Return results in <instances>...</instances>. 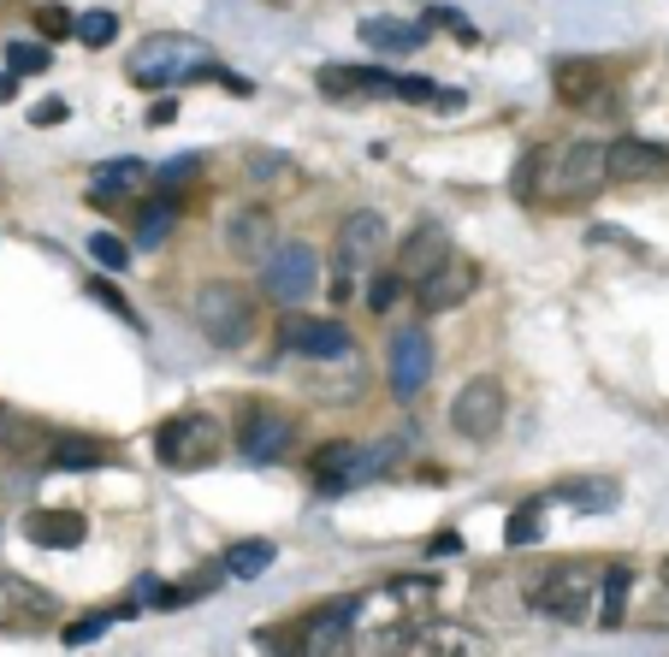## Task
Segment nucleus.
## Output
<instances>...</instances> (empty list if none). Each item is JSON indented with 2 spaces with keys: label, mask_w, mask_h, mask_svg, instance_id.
Returning a JSON list of instances; mask_svg holds the SVG:
<instances>
[{
  "label": "nucleus",
  "mask_w": 669,
  "mask_h": 657,
  "mask_svg": "<svg viewBox=\"0 0 669 657\" xmlns=\"http://www.w3.org/2000/svg\"><path fill=\"white\" fill-rule=\"evenodd\" d=\"M125 78L142 83V90H166V83H184V78H220V71L208 60V42L184 31H160L125 60Z\"/></svg>",
  "instance_id": "nucleus-1"
},
{
  "label": "nucleus",
  "mask_w": 669,
  "mask_h": 657,
  "mask_svg": "<svg viewBox=\"0 0 669 657\" xmlns=\"http://www.w3.org/2000/svg\"><path fill=\"white\" fill-rule=\"evenodd\" d=\"M599 184H610L604 142H551L540 149V201H587Z\"/></svg>",
  "instance_id": "nucleus-2"
},
{
  "label": "nucleus",
  "mask_w": 669,
  "mask_h": 657,
  "mask_svg": "<svg viewBox=\"0 0 669 657\" xmlns=\"http://www.w3.org/2000/svg\"><path fill=\"white\" fill-rule=\"evenodd\" d=\"M191 320L214 349H243L255 338V290H243L231 279H208L191 302Z\"/></svg>",
  "instance_id": "nucleus-3"
},
{
  "label": "nucleus",
  "mask_w": 669,
  "mask_h": 657,
  "mask_svg": "<svg viewBox=\"0 0 669 657\" xmlns=\"http://www.w3.org/2000/svg\"><path fill=\"white\" fill-rule=\"evenodd\" d=\"M521 598H528V610H540L551 622H587L599 610V575L587 563H551L521 587Z\"/></svg>",
  "instance_id": "nucleus-4"
},
{
  "label": "nucleus",
  "mask_w": 669,
  "mask_h": 657,
  "mask_svg": "<svg viewBox=\"0 0 669 657\" xmlns=\"http://www.w3.org/2000/svg\"><path fill=\"white\" fill-rule=\"evenodd\" d=\"M154 457L166 469L191 474V469H214L226 457V427L208 415V408H191V415H172L166 427L154 433Z\"/></svg>",
  "instance_id": "nucleus-5"
},
{
  "label": "nucleus",
  "mask_w": 669,
  "mask_h": 657,
  "mask_svg": "<svg viewBox=\"0 0 669 657\" xmlns=\"http://www.w3.org/2000/svg\"><path fill=\"white\" fill-rule=\"evenodd\" d=\"M504 415H510V397H504V379L492 373H474L450 397V433H462L469 445H492L504 433Z\"/></svg>",
  "instance_id": "nucleus-6"
},
{
  "label": "nucleus",
  "mask_w": 669,
  "mask_h": 657,
  "mask_svg": "<svg viewBox=\"0 0 669 657\" xmlns=\"http://www.w3.org/2000/svg\"><path fill=\"white\" fill-rule=\"evenodd\" d=\"M261 290H267L279 309H297V302H309L320 290V255L309 250V243L285 238L273 243V255L261 261Z\"/></svg>",
  "instance_id": "nucleus-7"
},
{
  "label": "nucleus",
  "mask_w": 669,
  "mask_h": 657,
  "mask_svg": "<svg viewBox=\"0 0 669 657\" xmlns=\"http://www.w3.org/2000/svg\"><path fill=\"white\" fill-rule=\"evenodd\" d=\"M385 368H391V391H397L403 403L420 397V391H427V379H432V338H427V326H403V332H391Z\"/></svg>",
  "instance_id": "nucleus-8"
},
{
  "label": "nucleus",
  "mask_w": 669,
  "mask_h": 657,
  "mask_svg": "<svg viewBox=\"0 0 669 657\" xmlns=\"http://www.w3.org/2000/svg\"><path fill=\"white\" fill-rule=\"evenodd\" d=\"M356 610L361 598H338V604H320L302 622V657H350L356 652Z\"/></svg>",
  "instance_id": "nucleus-9"
},
{
  "label": "nucleus",
  "mask_w": 669,
  "mask_h": 657,
  "mask_svg": "<svg viewBox=\"0 0 669 657\" xmlns=\"http://www.w3.org/2000/svg\"><path fill=\"white\" fill-rule=\"evenodd\" d=\"M279 344L290 356H309V361H338L350 356V332L338 320H314V314H279Z\"/></svg>",
  "instance_id": "nucleus-10"
},
{
  "label": "nucleus",
  "mask_w": 669,
  "mask_h": 657,
  "mask_svg": "<svg viewBox=\"0 0 669 657\" xmlns=\"http://www.w3.org/2000/svg\"><path fill=\"white\" fill-rule=\"evenodd\" d=\"M273 243H279V219L261 201H243V208L226 214V255L231 261H267Z\"/></svg>",
  "instance_id": "nucleus-11"
},
{
  "label": "nucleus",
  "mask_w": 669,
  "mask_h": 657,
  "mask_svg": "<svg viewBox=\"0 0 669 657\" xmlns=\"http://www.w3.org/2000/svg\"><path fill=\"white\" fill-rule=\"evenodd\" d=\"M604 166H610V184H651L669 172V149L646 137H616L604 142Z\"/></svg>",
  "instance_id": "nucleus-12"
},
{
  "label": "nucleus",
  "mask_w": 669,
  "mask_h": 657,
  "mask_svg": "<svg viewBox=\"0 0 669 657\" xmlns=\"http://www.w3.org/2000/svg\"><path fill=\"white\" fill-rule=\"evenodd\" d=\"M385 238H391V226H385V214L380 208H356V214H344V226H338V267H373L385 250Z\"/></svg>",
  "instance_id": "nucleus-13"
},
{
  "label": "nucleus",
  "mask_w": 669,
  "mask_h": 657,
  "mask_svg": "<svg viewBox=\"0 0 669 657\" xmlns=\"http://www.w3.org/2000/svg\"><path fill=\"white\" fill-rule=\"evenodd\" d=\"M480 290V267L474 261H457L450 255L432 279H420V290H415V302H420V314H450V309H462Z\"/></svg>",
  "instance_id": "nucleus-14"
},
{
  "label": "nucleus",
  "mask_w": 669,
  "mask_h": 657,
  "mask_svg": "<svg viewBox=\"0 0 669 657\" xmlns=\"http://www.w3.org/2000/svg\"><path fill=\"white\" fill-rule=\"evenodd\" d=\"M450 261V231L439 226V219H420V226L410 231V238L397 243V273L410 285H420V279H432Z\"/></svg>",
  "instance_id": "nucleus-15"
},
{
  "label": "nucleus",
  "mask_w": 669,
  "mask_h": 657,
  "mask_svg": "<svg viewBox=\"0 0 669 657\" xmlns=\"http://www.w3.org/2000/svg\"><path fill=\"white\" fill-rule=\"evenodd\" d=\"M314 83H320L326 101H344V107H361V101H373V95H391V71H380V66H320Z\"/></svg>",
  "instance_id": "nucleus-16"
},
{
  "label": "nucleus",
  "mask_w": 669,
  "mask_h": 657,
  "mask_svg": "<svg viewBox=\"0 0 669 657\" xmlns=\"http://www.w3.org/2000/svg\"><path fill=\"white\" fill-rule=\"evenodd\" d=\"M551 83H557L563 107H599L604 90H610V66L604 60H587V54H569V60H557Z\"/></svg>",
  "instance_id": "nucleus-17"
},
{
  "label": "nucleus",
  "mask_w": 669,
  "mask_h": 657,
  "mask_svg": "<svg viewBox=\"0 0 669 657\" xmlns=\"http://www.w3.org/2000/svg\"><path fill=\"white\" fill-rule=\"evenodd\" d=\"M290 438H297V427H290L279 408H255V415L238 427V450L250 462H273V457H285V450H290Z\"/></svg>",
  "instance_id": "nucleus-18"
},
{
  "label": "nucleus",
  "mask_w": 669,
  "mask_h": 657,
  "mask_svg": "<svg viewBox=\"0 0 669 657\" xmlns=\"http://www.w3.org/2000/svg\"><path fill=\"white\" fill-rule=\"evenodd\" d=\"M24 539L42 551H78L83 539H90V521H83L78 509H31V516H24Z\"/></svg>",
  "instance_id": "nucleus-19"
},
{
  "label": "nucleus",
  "mask_w": 669,
  "mask_h": 657,
  "mask_svg": "<svg viewBox=\"0 0 669 657\" xmlns=\"http://www.w3.org/2000/svg\"><path fill=\"white\" fill-rule=\"evenodd\" d=\"M149 184V166H142L137 154H119V160H101L90 172V201L95 208H119L125 196H137V189Z\"/></svg>",
  "instance_id": "nucleus-20"
},
{
  "label": "nucleus",
  "mask_w": 669,
  "mask_h": 657,
  "mask_svg": "<svg viewBox=\"0 0 669 657\" xmlns=\"http://www.w3.org/2000/svg\"><path fill=\"white\" fill-rule=\"evenodd\" d=\"M420 652L427 657H498L486 634H474L469 622H427L420 627Z\"/></svg>",
  "instance_id": "nucleus-21"
},
{
  "label": "nucleus",
  "mask_w": 669,
  "mask_h": 657,
  "mask_svg": "<svg viewBox=\"0 0 669 657\" xmlns=\"http://www.w3.org/2000/svg\"><path fill=\"white\" fill-rule=\"evenodd\" d=\"M172 226H178V196H172V189H154L137 208V243L142 250H160V243L172 238Z\"/></svg>",
  "instance_id": "nucleus-22"
},
{
  "label": "nucleus",
  "mask_w": 669,
  "mask_h": 657,
  "mask_svg": "<svg viewBox=\"0 0 669 657\" xmlns=\"http://www.w3.org/2000/svg\"><path fill=\"white\" fill-rule=\"evenodd\" d=\"M0 610H7L12 622H24V616H54V592H42L31 587V580H19V575H0Z\"/></svg>",
  "instance_id": "nucleus-23"
},
{
  "label": "nucleus",
  "mask_w": 669,
  "mask_h": 657,
  "mask_svg": "<svg viewBox=\"0 0 669 657\" xmlns=\"http://www.w3.org/2000/svg\"><path fill=\"white\" fill-rule=\"evenodd\" d=\"M622 486L616 480H563V486H551V504H569V509H616Z\"/></svg>",
  "instance_id": "nucleus-24"
},
{
  "label": "nucleus",
  "mask_w": 669,
  "mask_h": 657,
  "mask_svg": "<svg viewBox=\"0 0 669 657\" xmlns=\"http://www.w3.org/2000/svg\"><path fill=\"white\" fill-rule=\"evenodd\" d=\"M628 592H634V568L610 563L604 580H599V627H622V616H628Z\"/></svg>",
  "instance_id": "nucleus-25"
},
{
  "label": "nucleus",
  "mask_w": 669,
  "mask_h": 657,
  "mask_svg": "<svg viewBox=\"0 0 669 657\" xmlns=\"http://www.w3.org/2000/svg\"><path fill=\"white\" fill-rule=\"evenodd\" d=\"M95 462H107V445H101V438H83V433L48 438V469H95Z\"/></svg>",
  "instance_id": "nucleus-26"
},
{
  "label": "nucleus",
  "mask_w": 669,
  "mask_h": 657,
  "mask_svg": "<svg viewBox=\"0 0 669 657\" xmlns=\"http://www.w3.org/2000/svg\"><path fill=\"white\" fill-rule=\"evenodd\" d=\"M273 557H279V551H273V539H238L220 563H226L231 580H261L273 568Z\"/></svg>",
  "instance_id": "nucleus-27"
},
{
  "label": "nucleus",
  "mask_w": 669,
  "mask_h": 657,
  "mask_svg": "<svg viewBox=\"0 0 669 657\" xmlns=\"http://www.w3.org/2000/svg\"><path fill=\"white\" fill-rule=\"evenodd\" d=\"M368 48H380V54H415L420 48V31L415 24H397V19H361V31H356Z\"/></svg>",
  "instance_id": "nucleus-28"
},
{
  "label": "nucleus",
  "mask_w": 669,
  "mask_h": 657,
  "mask_svg": "<svg viewBox=\"0 0 669 657\" xmlns=\"http://www.w3.org/2000/svg\"><path fill=\"white\" fill-rule=\"evenodd\" d=\"M420 627L427 622H391L385 634H373V657H410L420 646Z\"/></svg>",
  "instance_id": "nucleus-29"
},
{
  "label": "nucleus",
  "mask_w": 669,
  "mask_h": 657,
  "mask_svg": "<svg viewBox=\"0 0 669 657\" xmlns=\"http://www.w3.org/2000/svg\"><path fill=\"white\" fill-rule=\"evenodd\" d=\"M119 616H125V610H83L78 622H66V634H60V639H66V646H90V639H101V634H107V627L119 622Z\"/></svg>",
  "instance_id": "nucleus-30"
},
{
  "label": "nucleus",
  "mask_w": 669,
  "mask_h": 657,
  "mask_svg": "<svg viewBox=\"0 0 669 657\" xmlns=\"http://www.w3.org/2000/svg\"><path fill=\"white\" fill-rule=\"evenodd\" d=\"M48 66H54L48 42H12L7 48V71H19V78H36V71H48Z\"/></svg>",
  "instance_id": "nucleus-31"
},
{
  "label": "nucleus",
  "mask_w": 669,
  "mask_h": 657,
  "mask_svg": "<svg viewBox=\"0 0 669 657\" xmlns=\"http://www.w3.org/2000/svg\"><path fill=\"white\" fill-rule=\"evenodd\" d=\"M540 539H545V521H540V509H516V516H510V528H504V545H510V551H521V545H540Z\"/></svg>",
  "instance_id": "nucleus-32"
},
{
  "label": "nucleus",
  "mask_w": 669,
  "mask_h": 657,
  "mask_svg": "<svg viewBox=\"0 0 669 657\" xmlns=\"http://www.w3.org/2000/svg\"><path fill=\"white\" fill-rule=\"evenodd\" d=\"M403 285H410V279H403L397 267H391V273H373V279H368V309H373V314H391V309H397V297H403Z\"/></svg>",
  "instance_id": "nucleus-33"
},
{
  "label": "nucleus",
  "mask_w": 669,
  "mask_h": 657,
  "mask_svg": "<svg viewBox=\"0 0 669 657\" xmlns=\"http://www.w3.org/2000/svg\"><path fill=\"white\" fill-rule=\"evenodd\" d=\"M391 95L410 101V107H427V101H439V83L415 78V71H391Z\"/></svg>",
  "instance_id": "nucleus-34"
},
{
  "label": "nucleus",
  "mask_w": 669,
  "mask_h": 657,
  "mask_svg": "<svg viewBox=\"0 0 669 657\" xmlns=\"http://www.w3.org/2000/svg\"><path fill=\"white\" fill-rule=\"evenodd\" d=\"M113 36H119V19H113V12H83V19H78V42H83V48H107V42Z\"/></svg>",
  "instance_id": "nucleus-35"
},
{
  "label": "nucleus",
  "mask_w": 669,
  "mask_h": 657,
  "mask_svg": "<svg viewBox=\"0 0 669 657\" xmlns=\"http://www.w3.org/2000/svg\"><path fill=\"white\" fill-rule=\"evenodd\" d=\"M255 646L267 657H302V627H255Z\"/></svg>",
  "instance_id": "nucleus-36"
},
{
  "label": "nucleus",
  "mask_w": 669,
  "mask_h": 657,
  "mask_svg": "<svg viewBox=\"0 0 669 657\" xmlns=\"http://www.w3.org/2000/svg\"><path fill=\"white\" fill-rule=\"evenodd\" d=\"M510 189L521 201H540V149H528L516 160V172H510Z\"/></svg>",
  "instance_id": "nucleus-37"
},
{
  "label": "nucleus",
  "mask_w": 669,
  "mask_h": 657,
  "mask_svg": "<svg viewBox=\"0 0 669 657\" xmlns=\"http://www.w3.org/2000/svg\"><path fill=\"white\" fill-rule=\"evenodd\" d=\"M385 592L403 598V604H420V598L439 592V575H397V580H385Z\"/></svg>",
  "instance_id": "nucleus-38"
},
{
  "label": "nucleus",
  "mask_w": 669,
  "mask_h": 657,
  "mask_svg": "<svg viewBox=\"0 0 669 657\" xmlns=\"http://www.w3.org/2000/svg\"><path fill=\"white\" fill-rule=\"evenodd\" d=\"M90 255H95L107 273H125V267H130V250L113 238V231H95V238H90Z\"/></svg>",
  "instance_id": "nucleus-39"
},
{
  "label": "nucleus",
  "mask_w": 669,
  "mask_h": 657,
  "mask_svg": "<svg viewBox=\"0 0 669 657\" xmlns=\"http://www.w3.org/2000/svg\"><path fill=\"white\" fill-rule=\"evenodd\" d=\"M36 31L48 42H60V36H78V19L66 7H36Z\"/></svg>",
  "instance_id": "nucleus-40"
},
{
  "label": "nucleus",
  "mask_w": 669,
  "mask_h": 657,
  "mask_svg": "<svg viewBox=\"0 0 669 657\" xmlns=\"http://www.w3.org/2000/svg\"><path fill=\"white\" fill-rule=\"evenodd\" d=\"M90 297H95V302H107V309L119 314V320H130V326H137V309H130V302L119 297V285H113V279H90Z\"/></svg>",
  "instance_id": "nucleus-41"
},
{
  "label": "nucleus",
  "mask_w": 669,
  "mask_h": 657,
  "mask_svg": "<svg viewBox=\"0 0 669 657\" xmlns=\"http://www.w3.org/2000/svg\"><path fill=\"white\" fill-rule=\"evenodd\" d=\"M196 172H201V154H178L166 172H160V189H172V196H178V184H191Z\"/></svg>",
  "instance_id": "nucleus-42"
},
{
  "label": "nucleus",
  "mask_w": 669,
  "mask_h": 657,
  "mask_svg": "<svg viewBox=\"0 0 669 657\" xmlns=\"http://www.w3.org/2000/svg\"><path fill=\"white\" fill-rule=\"evenodd\" d=\"M427 24H445V31L457 36V42H480V36H474V24L462 19V12H450V7H427Z\"/></svg>",
  "instance_id": "nucleus-43"
},
{
  "label": "nucleus",
  "mask_w": 669,
  "mask_h": 657,
  "mask_svg": "<svg viewBox=\"0 0 669 657\" xmlns=\"http://www.w3.org/2000/svg\"><path fill=\"white\" fill-rule=\"evenodd\" d=\"M66 101H42V107H31V125H66Z\"/></svg>",
  "instance_id": "nucleus-44"
},
{
  "label": "nucleus",
  "mask_w": 669,
  "mask_h": 657,
  "mask_svg": "<svg viewBox=\"0 0 669 657\" xmlns=\"http://www.w3.org/2000/svg\"><path fill=\"white\" fill-rule=\"evenodd\" d=\"M332 302H350L356 297V285H350V267H332V290H326Z\"/></svg>",
  "instance_id": "nucleus-45"
},
{
  "label": "nucleus",
  "mask_w": 669,
  "mask_h": 657,
  "mask_svg": "<svg viewBox=\"0 0 669 657\" xmlns=\"http://www.w3.org/2000/svg\"><path fill=\"white\" fill-rule=\"evenodd\" d=\"M592 243H634V238H628V231H610V226H599V231H592Z\"/></svg>",
  "instance_id": "nucleus-46"
},
{
  "label": "nucleus",
  "mask_w": 669,
  "mask_h": 657,
  "mask_svg": "<svg viewBox=\"0 0 669 657\" xmlns=\"http://www.w3.org/2000/svg\"><path fill=\"white\" fill-rule=\"evenodd\" d=\"M432 551H439V557H450V551H462V539H457V533H439V539H432Z\"/></svg>",
  "instance_id": "nucleus-47"
},
{
  "label": "nucleus",
  "mask_w": 669,
  "mask_h": 657,
  "mask_svg": "<svg viewBox=\"0 0 669 657\" xmlns=\"http://www.w3.org/2000/svg\"><path fill=\"white\" fill-rule=\"evenodd\" d=\"M19 95V71H0V101H12Z\"/></svg>",
  "instance_id": "nucleus-48"
},
{
  "label": "nucleus",
  "mask_w": 669,
  "mask_h": 657,
  "mask_svg": "<svg viewBox=\"0 0 669 657\" xmlns=\"http://www.w3.org/2000/svg\"><path fill=\"white\" fill-rule=\"evenodd\" d=\"M432 107H445V113H457V107H462V90H439V101H432Z\"/></svg>",
  "instance_id": "nucleus-49"
},
{
  "label": "nucleus",
  "mask_w": 669,
  "mask_h": 657,
  "mask_svg": "<svg viewBox=\"0 0 669 657\" xmlns=\"http://www.w3.org/2000/svg\"><path fill=\"white\" fill-rule=\"evenodd\" d=\"M658 575H664V592H669V557H664V568H658Z\"/></svg>",
  "instance_id": "nucleus-50"
}]
</instances>
